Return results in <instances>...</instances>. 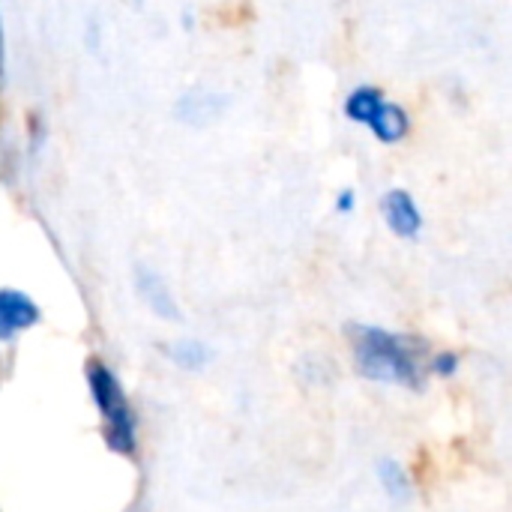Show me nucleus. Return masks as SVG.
I'll list each match as a JSON object with an SVG mask.
<instances>
[{
  "instance_id": "nucleus-8",
  "label": "nucleus",
  "mask_w": 512,
  "mask_h": 512,
  "mask_svg": "<svg viewBox=\"0 0 512 512\" xmlns=\"http://www.w3.org/2000/svg\"><path fill=\"white\" fill-rule=\"evenodd\" d=\"M378 474H381V483H384L387 495H393V498H399V501H405V498L411 495V489H408V477L402 474V468H399L396 462H381Z\"/></svg>"
},
{
  "instance_id": "nucleus-10",
  "label": "nucleus",
  "mask_w": 512,
  "mask_h": 512,
  "mask_svg": "<svg viewBox=\"0 0 512 512\" xmlns=\"http://www.w3.org/2000/svg\"><path fill=\"white\" fill-rule=\"evenodd\" d=\"M456 366H459V360H456L453 354H441V357L435 360V372H441V375H453Z\"/></svg>"
},
{
  "instance_id": "nucleus-6",
  "label": "nucleus",
  "mask_w": 512,
  "mask_h": 512,
  "mask_svg": "<svg viewBox=\"0 0 512 512\" xmlns=\"http://www.w3.org/2000/svg\"><path fill=\"white\" fill-rule=\"evenodd\" d=\"M384 105V96L378 87H357L348 102H345V114L354 120V123H372V117L378 114V108Z\"/></svg>"
},
{
  "instance_id": "nucleus-3",
  "label": "nucleus",
  "mask_w": 512,
  "mask_h": 512,
  "mask_svg": "<svg viewBox=\"0 0 512 512\" xmlns=\"http://www.w3.org/2000/svg\"><path fill=\"white\" fill-rule=\"evenodd\" d=\"M36 321H39V309L27 294L9 291V288L0 291V339L3 342H9L15 333L33 327Z\"/></svg>"
},
{
  "instance_id": "nucleus-12",
  "label": "nucleus",
  "mask_w": 512,
  "mask_h": 512,
  "mask_svg": "<svg viewBox=\"0 0 512 512\" xmlns=\"http://www.w3.org/2000/svg\"><path fill=\"white\" fill-rule=\"evenodd\" d=\"M0 45H3V33H0Z\"/></svg>"
},
{
  "instance_id": "nucleus-1",
  "label": "nucleus",
  "mask_w": 512,
  "mask_h": 512,
  "mask_svg": "<svg viewBox=\"0 0 512 512\" xmlns=\"http://www.w3.org/2000/svg\"><path fill=\"white\" fill-rule=\"evenodd\" d=\"M351 333H354V360L360 375L384 384H402V387L420 384V369L405 339L390 336L378 327H354Z\"/></svg>"
},
{
  "instance_id": "nucleus-2",
  "label": "nucleus",
  "mask_w": 512,
  "mask_h": 512,
  "mask_svg": "<svg viewBox=\"0 0 512 512\" xmlns=\"http://www.w3.org/2000/svg\"><path fill=\"white\" fill-rule=\"evenodd\" d=\"M90 393L93 402L102 414L105 423V441L114 453L132 456L135 453V420H132V408L126 405L123 387L117 384V378L111 375L108 366L93 363L90 366Z\"/></svg>"
},
{
  "instance_id": "nucleus-11",
  "label": "nucleus",
  "mask_w": 512,
  "mask_h": 512,
  "mask_svg": "<svg viewBox=\"0 0 512 512\" xmlns=\"http://www.w3.org/2000/svg\"><path fill=\"white\" fill-rule=\"evenodd\" d=\"M354 207V192H342L339 195V210H351Z\"/></svg>"
},
{
  "instance_id": "nucleus-5",
  "label": "nucleus",
  "mask_w": 512,
  "mask_h": 512,
  "mask_svg": "<svg viewBox=\"0 0 512 512\" xmlns=\"http://www.w3.org/2000/svg\"><path fill=\"white\" fill-rule=\"evenodd\" d=\"M372 132L384 141V144H393V141H402L405 135H408V114H405V108H399V105H381L378 108V114L372 117Z\"/></svg>"
},
{
  "instance_id": "nucleus-7",
  "label": "nucleus",
  "mask_w": 512,
  "mask_h": 512,
  "mask_svg": "<svg viewBox=\"0 0 512 512\" xmlns=\"http://www.w3.org/2000/svg\"><path fill=\"white\" fill-rule=\"evenodd\" d=\"M138 288H141L144 300L153 306V312H159L162 318H174L177 315V309H174V303H171V297H168V291H165V285H162V279L156 273L141 270L138 273Z\"/></svg>"
},
{
  "instance_id": "nucleus-4",
  "label": "nucleus",
  "mask_w": 512,
  "mask_h": 512,
  "mask_svg": "<svg viewBox=\"0 0 512 512\" xmlns=\"http://www.w3.org/2000/svg\"><path fill=\"white\" fill-rule=\"evenodd\" d=\"M381 210L387 225L399 234V237H417L423 228V216L414 204V198L405 189H393L381 198Z\"/></svg>"
},
{
  "instance_id": "nucleus-9",
  "label": "nucleus",
  "mask_w": 512,
  "mask_h": 512,
  "mask_svg": "<svg viewBox=\"0 0 512 512\" xmlns=\"http://www.w3.org/2000/svg\"><path fill=\"white\" fill-rule=\"evenodd\" d=\"M174 360H177L180 366H186V369H198V366L207 360V351H204L198 342H180V345L174 348Z\"/></svg>"
}]
</instances>
